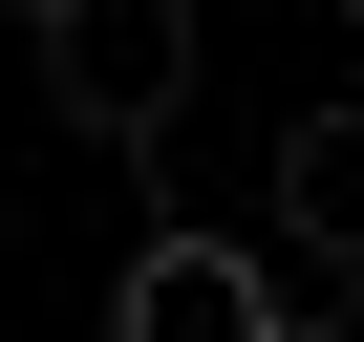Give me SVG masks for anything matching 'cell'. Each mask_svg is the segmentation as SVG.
<instances>
[{"label": "cell", "instance_id": "1", "mask_svg": "<svg viewBox=\"0 0 364 342\" xmlns=\"http://www.w3.org/2000/svg\"><path fill=\"white\" fill-rule=\"evenodd\" d=\"M43 107L86 150H150L171 107H193V0H65L43 22Z\"/></svg>", "mask_w": 364, "mask_h": 342}, {"label": "cell", "instance_id": "2", "mask_svg": "<svg viewBox=\"0 0 364 342\" xmlns=\"http://www.w3.org/2000/svg\"><path fill=\"white\" fill-rule=\"evenodd\" d=\"M107 342H300V321H279V278H257L236 236H150V257L107 278Z\"/></svg>", "mask_w": 364, "mask_h": 342}, {"label": "cell", "instance_id": "3", "mask_svg": "<svg viewBox=\"0 0 364 342\" xmlns=\"http://www.w3.org/2000/svg\"><path fill=\"white\" fill-rule=\"evenodd\" d=\"M279 236L364 278V107H300V128H279Z\"/></svg>", "mask_w": 364, "mask_h": 342}, {"label": "cell", "instance_id": "4", "mask_svg": "<svg viewBox=\"0 0 364 342\" xmlns=\"http://www.w3.org/2000/svg\"><path fill=\"white\" fill-rule=\"evenodd\" d=\"M22 22H65V0H22Z\"/></svg>", "mask_w": 364, "mask_h": 342}, {"label": "cell", "instance_id": "5", "mask_svg": "<svg viewBox=\"0 0 364 342\" xmlns=\"http://www.w3.org/2000/svg\"><path fill=\"white\" fill-rule=\"evenodd\" d=\"M343 22H364V0H343Z\"/></svg>", "mask_w": 364, "mask_h": 342}]
</instances>
